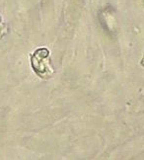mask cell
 <instances>
[{
	"label": "cell",
	"mask_w": 144,
	"mask_h": 160,
	"mask_svg": "<svg viewBox=\"0 0 144 160\" xmlns=\"http://www.w3.org/2000/svg\"><path fill=\"white\" fill-rule=\"evenodd\" d=\"M32 65L35 71L42 78L49 77L53 73V67L49 52L47 48H40L32 57Z\"/></svg>",
	"instance_id": "1"
}]
</instances>
